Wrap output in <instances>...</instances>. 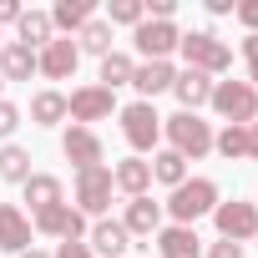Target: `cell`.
Returning <instances> with one entry per match:
<instances>
[{
    "mask_svg": "<svg viewBox=\"0 0 258 258\" xmlns=\"http://www.w3.org/2000/svg\"><path fill=\"white\" fill-rule=\"evenodd\" d=\"M162 137L177 157L198 162V157L213 152V121H203L198 111H172V116H162Z\"/></svg>",
    "mask_w": 258,
    "mask_h": 258,
    "instance_id": "cell-1",
    "label": "cell"
},
{
    "mask_svg": "<svg viewBox=\"0 0 258 258\" xmlns=\"http://www.w3.org/2000/svg\"><path fill=\"white\" fill-rule=\"evenodd\" d=\"M218 203H223V198H218V182H213V177H187V182H177V187H172V198L162 203V213H167L172 223L192 228V223H198V218H208Z\"/></svg>",
    "mask_w": 258,
    "mask_h": 258,
    "instance_id": "cell-2",
    "label": "cell"
},
{
    "mask_svg": "<svg viewBox=\"0 0 258 258\" xmlns=\"http://www.w3.org/2000/svg\"><path fill=\"white\" fill-rule=\"evenodd\" d=\"M177 51H182V61H187L192 71H203V76H213V81L233 71V46L218 41L213 31H182Z\"/></svg>",
    "mask_w": 258,
    "mask_h": 258,
    "instance_id": "cell-3",
    "label": "cell"
},
{
    "mask_svg": "<svg viewBox=\"0 0 258 258\" xmlns=\"http://www.w3.org/2000/svg\"><path fill=\"white\" fill-rule=\"evenodd\" d=\"M116 121H121V137L132 147V157H147L162 147V116L152 101H132V106H116Z\"/></svg>",
    "mask_w": 258,
    "mask_h": 258,
    "instance_id": "cell-4",
    "label": "cell"
},
{
    "mask_svg": "<svg viewBox=\"0 0 258 258\" xmlns=\"http://www.w3.org/2000/svg\"><path fill=\"white\" fill-rule=\"evenodd\" d=\"M111 192H116V182H111V167L101 162V167H81L76 172V187H71V208L86 218V223H96V218H106V208H111Z\"/></svg>",
    "mask_w": 258,
    "mask_h": 258,
    "instance_id": "cell-5",
    "label": "cell"
},
{
    "mask_svg": "<svg viewBox=\"0 0 258 258\" xmlns=\"http://www.w3.org/2000/svg\"><path fill=\"white\" fill-rule=\"evenodd\" d=\"M208 106L223 116V126H253V116H258V91H253L248 81H213Z\"/></svg>",
    "mask_w": 258,
    "mask_h": 258,
    "instance_id": "cell-6",
    "label": "cell"
},
{
    "mask_svg": "<svg viewBox=\"0 0 258 258\" xmlns=\"http://www.w3.org/2000/svg\"><path fill=\"white\" fill-rule=\"evenodd\" d=\"M177 41H182L177 21H142V26L132 31V46H137L142 61H172Z\"/></svg>",
    "mask_w": 258,
    "mask_h": 258,
    "instance_id": "cell-7",
    "label": "cell"
},
{
    "mask_svg": "<svg viewBox=\"0 0 258 258\" xmlns=\"http://www.w3.org/2000/svg\"><path fill=\"white\" fill-rule=\"evenodd\" d=\"M116 111V91H106V86H76L71 96H66V116L76 121V126H91V121H106Z\"/></svg>",
    "mask_w": 258,
    "mask_h": 258,
    "instance_id": "cell-8",
    "label": "cell"
},
{
    "mask_svg": "<svg viewBox=\"0 0 258 258\" xmlns=\"http://www.w3.org/2000/svg\"><path fill=\"white\" fill-rule=\"evenodd\" d=\"M213 223H218V238H228V243H253L258 238V208L253 203H218L213 208Z\"/></svg>",
    "mask_w": 258,
    "mask_h": 258,
    "instance_id": "cell-9",
    "label": "cell"
},
{
    "mask_svg": "<svg viewBox=\"0 0 258 258\" xmlns=\"http://www.w3.org/2000/svg\"><path fill=\"white\" fill-rule=\"evenodd\" d=\"M61 157L81 172V167H101L106 162V147H101V137H96V126H66L61 132Z\"/></svg>",
    "mask_w": 258,
    "mask_h": 258,
    "instance_id": "cell-10",
    "label": "cell"
},
{
    "mask_svg": "<svg viewBox=\"0 0 258 258\" xmlns=\"http://www.w3.org/2000/svg\"><path fill=\"white\" fill-rule=\"evenodd\" d=\"M76 66H81V51H76L71 36H56L51 46L36 51V76H46V81H71Z\"/></svg>",
    "mask_w": 258,
    "mask_h": 258,
    "instance_id": "cell-11",
    "label": "cell"
},
{
    "mask_svg": "<svg viewBox=\"0 0 258 258\" xmlns=\"http://www.w3.org/2000/svg\"><path fill=\"white\" fill-rule=\"evenodd\" d=\"M126 233H132V238H157V228H162V203H152V192L147 198H126V213L116 218Z\"/></svg>",
    "mask_w": 258,
    "mask_h": 258,
    "instance_id": "cell-12",
    "label": "cell"
},
{
    "mask_svg": "<svg viewBox=\"0 0 258 258\" xmlns=\"http://www.w3.org/2000/svg\"><path fill=\"white\" fill-rule=\"evenodd\" d=\"M172 81H177V66L172 61H137V71H132L137 101H157L162 91H172Z\"/></svg>",
    "mask_w": 258,
    "mask_h": 258,
    "instance_id": "cell-13",
    "label": "cell"
},
{
    "mask_svg": "<svg viewBox=\"0 0 258 258\" xmlns=\"http://www.w3.org/2000/svg\"><path fill=\"white\" fill-rule=\"evenodd\" d=\"M152 243H157V258H203L198 228H182V223H162Z\"/></svg>",
    "mask_w": 258,
    "mask_h": 258,
    "instance_id": "cell-14",
    "label": "cell"
},
{
    "mask_svg": "<svg viewBox=\"0 0 258 258\" xmlns=\"http://www.w3.org/2000/svg\"><path fill=\"white\" fill-rule=\"evenodd\" d=\"M86 248L101 253V258H126V248H132V233H126L116 218H96L91 233H86Z\"/></svg>",
    "mask_w": 258,
    "mask_h": 258,
    "instance_id": "cell-15",
    "label": "cell"
},
{
    "mask_svg": "<svg viewBox=\"0 0 258 258\" xmlns=\"http://www.w3.org/2000/svg\"><path fill=\"white\" fill-rule=\"evenodd\" d=\"M31 238H36L31 233V213H21L16 203H0V248L6 253H26V248H36Z\"/></svg>",
    "mask_w": 258,
    "mask_h": 258,
    "instance_id": "cell-16",
    "label": "cell"
},
{
    "mask_svg": "<svg viewBox=\"0 0 258 258\" xmlns=\"http://www.w3.org/2000/svg\"><path fill=\"white\" fill-rule=\"evenodd\" d=\"M111 182H116V192H126V198H147V192H152V162H147V157H121V162L111 167Z\"/></svg>",
    "mask_w": 258,
    "mask_h": 258,
    "instance_id": "cell-17",
    "label": "cell"
},
{
    "mask_svg": "<svg viewBox=\"0 0 258 258\" xmlns=\"http://www.w3.org/2000/svg\"><path fill=\"white\" fill-rule=\"evenodd\" d=\"M172 96H177V106H182V111H203V106H208V96H213V76H203V71L182 66V71H177V81H172Z\"/></svg>",
    "mask_w": 258,
    "mask_h": 258,
    "instance_id": "cell-18",
    "label": "cell"
},
{
    "mask_svg": "<svg viewBox=\"0 0 258 258\" xmlns=\"http://www.w3.org/2000/svg\"><path fill=\"white\" fill-rule=\"evenodd\" d=\"M21 192H26L31 213H46V208L66 203V187H61V177H51V172H31V177L21 182Z\"/></svg>",
    "mask_w": 258,
    "mask_h": 258,
    "instance_id": "cell-19",
    "label": "cell"
},
{
    "mask_svg": "<svg viewBox=\"0 0 258 258\" xmlns=\"http://www.w3.org/2000/svg\"><path fill=\"white\" fill-rule=\"evenodd\" d=\"M16 41H21V46H31V51L51 46V41H56L51 11H21V21H16Z\"/></svg>",
    "mask_w": 258,
    "mask_h": 258,
    "instance_id": "cell-20",
    "label": "cell"
},
{
    "mask_svg": "<svg viewBox=\"0 0 258 258\" xmlns=\"http://www.w3.org/2000/svg\"><path fill=\"white\" fill-rule=\"evenodd\" d=\"M0 76L6 81H31L36 76V51L21 46V41H6L0 46Z\"/></svg>",
    "mask_w": 258,
    "mask_h": 258,
    "instance_id": "cell-21",
    "label": "cell"
},
{
    "mask_svg": "<svg viewBox=\"0 0 258 258\" xmlns=\"http://www.w3.org/2000/svg\"><path fill=\"white\" fill-rule=\"evenodd\" d=\"M31 121H36V126H61V121H66V91H56V86L36 91V96H31Z\"/></svg>",
    "mask_w": 258,
    "mask_h": 258,
    "instance_id": "cell-22",
    "label": "cell"
},
{
    "mask_svg": "<svg viewBox=\"0 0 258 258\" xmlns=\"http://www.w3.org/2000/svg\"><path fill=\"white\" fill-rule=\"evenodd\" d=\"M86 21H91V0H56V6H51V26H56V36H76Z\"/></svg>",
    "mask_w": 258,
    "mask_h": 258,
    "instance_id": "cell-23",
    "label": "cell"
},
{
    "mask_svg": "<svg viewBox=\"0 0 258 258\" xmlns=\"http://www.w3.org/2000/svg\"><path fill=\"white\" fill-rule=\"evenodd\" d=\"M71 41H76V51H81V56H111V26H106L101 16H91Z\"/></svg>",
    "mask_w": 258,
    "mask_h": 258,
    "instance_id": "cell-24",
    "label": "cell"
},
{
    "mask_svg": "<svg viewBox=\"0 0 258 258\" xmlns=\"http://www.w3.org/2000/svg\"><path fill=\"white\" fill-rule=\"evenodd\" d=\"M152 182H162V187L187 182V157H177L172 147H157V152H152Z\"/></svg>",
    "mask_w": 258,
    "mask_h": 258,
    "instance_id": "cell-25",
    "label": "cell"
},
{
    "mask_svg": "<svg viewBox=\"0 0 258 258\" xmlns=\"http://www.w3.org/2000/svg\"><path fill=\"white\" fill-rule=\"evenodd\" d=\"M132 71H137L132 56H126V51H111V56H101V76H96V86H106V91L132 86Z\"/></svg>",
    "mask_w": 258,
    "mask_h": 258,
    "instance_id": "cell-26",
    "label": "cell"
},
{
    "mask_svg": "<svg viewBox=\"0 0 258 258\" xmlns=\"http://www.w3.org/2000/svg\"><path fill=\"white\" fill-rule=\"evenodd\" d=\"M36 167H31V152L26 147H16V142H6V147H0V182H26Z\"/></svg>",
    "mask_w": 258,
    "mask_h": 258,
    "instance_id": "cell-27",
    "label": "cell"
},
{
    "mask_svg": "<svg viewBox=\"0 0 258 258\" xmlns=\"http://www.w3.org/2000/svg\"><path fill=\"white\" fill-rule=\"evenodd\" d=\"M213 152L228 157V162H243L248 157V126H223V132H213Z\"/></svg>",
    "mask_w": 258,
    "mask_h": 258,
    "instance_id": "cell-28",
    "label": "cell"
},
{
    "mask_svg": "<svg viewBox=\"0 0 258 258\" xmlns=\"http://www.w3.org/2000/svg\"><path fill=\"white\" fill-rule=\"evenodd\" d=\"M106 26H142L147 21V11H142V0H106V16H101Z\"/></svg>",
    "mask_w": 258,
    "mask_h": 258,
    "instance_id": "cell-29",
    "label": "cell"
},
{
    "mask_svg": "<svg viewBox=\"0 0 258 258\" xmlns=\"http://www.w3.org/2000/svg\"><path fill=\"white\" fill-rule=\"evenodd\" d=\"M21 116H26V111H21L16 101H6V96H0V142H11V137H16Z\"/></svg>",
    "mask_w": 258,
    "mask_h": 258,
    "instance_id": "cell-30",
    "label": "cell"
},
{
    "mask_svg": "<svg viewBox=\"0 0 258 258\" xmlns=\"http://www.w3.org/2000/svg\"><path fill=\"white\" fill-rule=\"evenodd\" d=\"M233 21L253 36V31H258V0H238V6H233Z\"/></svg>",
    "mask_w": 258,
    "mask_h": 258,
    "instance_id": "cell-31",
    "label": "cell"
},
{
    "mask_svg": "<svg viewBox=\"0 0 258 258\" xmlns=\"http://www.w3.org/2000/svg\"><path fill=\"white\" fill-rule=\"evenodd\" d=\"M142 11H147V21H172L177 0H142Z\"/></svg>",
    "mask_w": 258,
    "mask_h": 258,
    "instance_id": "cell-32",
    "label": "cell"
},
{
    "mask_svg": "<svg viewBox=\"0 0 258 258\" xmlns=\"http://www.w3.org/2000/svg\"><path fill=\"white\" fill-rule=\"evenodd\" d=\"M21 11H26L21 0H0V31H6V26H16V21H21Z\"/></svg>",
    "mask_w": 258,
    "mask_h": 258,
    "instance_id": "cell-33",
    "label": "cell"
},
{
    "mask_svg": "<svg viewBox=\"0 0 258 258\" xmlns=\"http://www.w3.org/2000/svg\"><path fill=\"white\" fill-rule=\"evenodd\" d=\"M208 258H243V243H228V238H218V243L208 248Z\"/></svg>",
    "mask_w": 258,
    "mask_h": 258,
    "instance_id": "cell-34",
    "label": "cell"
},
{
    "mask_svg": "<svg viewBox=\"0 0 258 258\" xmlns=\"http://www.w3.org/2000/svg\"><path fill=\"white\" fill-rule=\"evenodd\" d=\"M243 61H248V76H258V31L243 36Z\"/></svg>",
    "mask_w": 258,
    "mask_h": 258,
    "instance_id": "cell-35",
    "label": "cell"
},
{
    "mask_svg": "<svg viewBox=\"0 0 258 258\" xmlns=\"http://www.w3.org/2000/svg\"><path fill=\"white\" fill-rule=\"evenodd\" d=\"M51 258H96V253H91L86 243H61V248H56Z\"/></svg>",
    "mask_w": 258,
    "mask_h": 258,
    "instance_id": "cell-36",
    "label": "cell"
},
{
    "mask_svg": "<svg viewBox=\"0 0 258 258\" xmlns=\"http://www.w3.org/2000/svg\"><path fill=\"white\" fill-rule=\"evenodd\" d=\"M248 157L258 162V116H253V126H248Z\"/></svg>",
    "mask_w": 258,
    "mask_h": 258,
    "instance_id": "cell-37",
    "label": "cell"
},
{
    "mask_svg": "<svg viewBox=\"0 0 258 258\" xmlns=\"http://www.w3.org/2000/svg\"><path fill=\"white\" fill-rule=\"evenodd\" d=\"M16 258H51L46 248H26V253H16Z\"/></svg>",
    "mask_w": 258,
    "mask_h": 258,
    "instance_id": "cell-38",
    "label": "cell"
},
{
    "mask_svg": "<svg viewBox=\"0 0 258 258\" xmlns=\"http://www.w3.org/2000/svg\"><path fill=\"white\" fill-rule=\"evenodd\" d=\"M0 91H6V76H0Z\"/></svg>",
    "mask_w": 258,
    "mask_h": 258,
    "instance_id": "cell-39",
    "label": "cell"
},
{
    "mask_svg": "<svg viewBox=\"0 0 258 258\" xmlns=\"http://www.w3.org/2000/svg\"><path fill=\"white\" fill-rule=\"evenodd\" d=\"M0 46H6V36H0Z\"/></svg>",
    "mask_w": 258,
    "mask_h": 258,
    "instance_id": "cell-40",
    "label": "cell"
},
{
    "mask_svg": "<svg viewBox=\"0 0 258 258\" xmlns=\"http://www.w3.org/2000/svg\"><path fill=\"white\" fill-rule=\"evenodd\" d=\"M253 208H258V198H253Z\"/></svg>",
    "mask_w": 258,
    "mask_h": 258,
    "instance_id": "cell-41",
    "label": "cell"
},
{
    "mask_svg": "<svg viewBox=\"0 0 258 258\" xmlns=\"http://www.w3.org/2000/svg\"><path fill=\"white\" fill-rule=\"evenodd\" d=\"M253 243H258V238H253Z\"/></svg>",
    "mask_w": 258,
    "mask_h": 258,
    "instance_id": "cell-42",
    "label": "cell"
}]
</instances>
